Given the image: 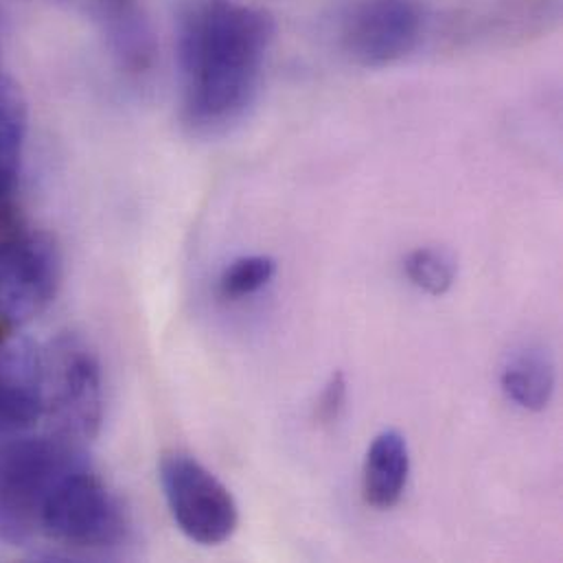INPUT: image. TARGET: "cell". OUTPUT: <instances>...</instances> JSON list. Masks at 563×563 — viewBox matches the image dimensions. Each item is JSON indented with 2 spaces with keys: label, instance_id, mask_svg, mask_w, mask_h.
Wrapping results in <instances>:
<instances>
[{
  "label": "cell",
  "instance_id": "obj_6",
  "mask_svg": "<svg viewBox=\"0 0 563 563\" xmlns=\"http://www.w3.org/2000/svg\"><path fill=\"white\" fill-rule=\"evenodd\" d=\"M426 31L421 0H351L338 26L344 55L364 68H384L408 57Z\"/></svg>",
  "mask_w": 563,
  "mask_h": 563
},
{
  "label": "cell",
  "instance_id": "obj_14",
  "mask_svg": "<svg viewBox=\"0 0 563 563\" xmlns=\"http://www.w3.org/2000/svg\"><path fill=\"white\" fill-rule=\"evenodd\" d=\"M277 275V262L268 255H246L231 266L224 268L220 275L218 289L222 298L227 300H244L249 296L260 294L264 287H268Z\"/></svg>",
  "mask_w": 563,
  "mask_h": 563
},
{
  "label": "cell",
  "instance_id": "obj_11",
  "mask_svg": "<svg viewBox=\"0 0 563 563\" xmlns=\"http://www.w3.org/2000/svg\"><path fill=\"white\" fill-rule=\"evenodd\" d=\"M555 364L540 349H525L503 368L500 386L516 406L529 412H542L555 395Z\"/></svg>",
  "mask_w": 563,
  "mask_h": 563
},
{
  "label": "cell",
  "instance_id": "obj_7",
  "mask_svg": "<svg viewBox=\"0 0 563 563\" xmlns=\"http://www.w3.org/2000/svg\"><path fill=\"white\" fill-rule=\"evenodd\" d=\"M64 264L53 235L22 231L0 240V320L26 324L57 296Z\"/></svg>",
  "mask_w": 563,
  "mask_h": 563
},
{
  "label": "cell",
  "instance_id": "obj_12",
  "mask_svg": "<svg viewBox=\"0 0 563 563\" xmlns=\"http://www.w3.org/2000/svg\"><path fill=\"white\" fill-rule=\"evenodd\" d=\"M26 125L29 110L22 88L0 75V198L9 196L18 183Z\"/></svg>",
  "mask_w": 563,
  "mask_h": 563
},
{
  "label": "cell",
  "instance_id": "obj_1",
  "mask_svg": "<svg viewBox=\"0 0 563 563\" xmlns=\"http://www.w3.org/2000/svg\"><path fill=\"white\" fill-rule=\"evenodd\" d=\"M275 20L238 0H185L176 18L183 119L198 134H220L255 103Z\"/></svg>",
  "mask_w": 563,
  "mask_h": 563
},
{
  "label": "cell",
  "instance_id": "obj_13",
  "mask_svg": "<svg viewBox=\"0 0 563 563\" xmlns=\"http://www.w3.org/2000/svg\"><path fill=\"white\" fill-rule=\"evenodd\" d=\"M404 271L408 282L430 296L448 294L456 282L454 257L448 251L434 246L412 251L404 262Z\"/></svg>",
  "mask_w": 563,
  "mask_h": 563
},
{
  "label": "cell",
  "instance_id": "obj_8",
  "mask_svg": "<svg viewBox=\"0 0 563 563\" xmlns=\"http://www.w3.org/2000/svg\"><path fill=\"white\" fill-rule=\"evenodd\" d=\"M44 415V355L24 338L0 342V437L29 430Z\"/></svg>",
  "mask_w": 563,
  "mask_h": 563
},
{
  "label": "cell",
  "instance_id": "obj_4",
  "mask_svg": "<svg viewBox=\"0 0 563 563\" xmlns=\"http://www.w3.org/2000/svg\"><path fill=\"white\" fill-rule=\"evenodd\" d=\"M44 410L57 432L90 441L103 423V373L95 349L77 333L59 335L44 355Z\"/></svg>",
  "mask_w": 563,
  "mask_h": 563
},
{
  "label": "cell",
  "instance_id": "obj_10",
  "mask_svg": "<svg viewBox=\"0 0 563 563\" xmlns=\"http://www.w3.org/2000/svg\"><path fill=\"white\" fill-rule=\"evenodd\" d=\"M97 15L119 66L130 75H141L150 70L156 44L141 2L97 0Z\"/></svg>",
  "mask_w": 563,
  "mask_h": 563
},
{
  "label": "cell",
  "instance_id": "obj_5",
  "mask_svg": "<svg viewBox=\"0 0 563 563\" xmlns=\"http://www.w3.org/2000/svg\"><path fill=\"white\" fill-rule=\"evenodd\" d=\"M163 494L178 529L200 547L229 542L240 527V507L231 489L198 459L167 452L158 465Z\"/></svg>",
  "mask_w": 563,
  "mask_h": 563
},
{
  "label": "cell",
  "instance_id": "obj_15",
  "mask_svg": "<svg viewBox=\"0 0 563 563\" xmlns=\"http://www.w3.org/2000/svg\"><path fill=\"white\" fill-rule=\"evenodd\" d=\"M346 397H349L346 377H344L342 371H335V373L327 379V384H324V388L320 390L318 401H316L313 417H316L318 426L329 428V426L338 423V419H340L342 412H344Z\"/></svg>",
  "mask_w": 563,
  "mask_h": 563
},
{
  "label": "cell",
  "instance_id": "obj_3",
  "mask_svg": "<svg viewBox=\"0 0 563 563\" xmlns=\"http://www.w3.org/2000/svg\"><path fill=\"white\" fill-rule=\"evenodd\" d=\"M128 529L123 505L92 470L88 456L57 478L40 516V536L86 553L121 547Z\"/></svg>",
  "mask_w": 563,
  "mask_h": 563
},
{
  "label": "cell",
  "instance_id": "obj_2",
  "mask_svg": "<svg viewBox=\"0 0 563 563\" xmlns=\"http://www.w3.org/2000/svg\"><path fill=\"white\" fill-rule=\"evenodd\" d=\"M86 452L62 434L20 439L0 450V542L24 547L40 536V516L57 478Z\"/></svg>",
  "mask_w": 563,
  "mask_h": 563
},
{
  "label": "cell",
  "instance_id": "obj_9",
  "mask_svg": "<svg viewBox=\"0 0 563 563\" xmlns=\"http://www.w3.org/2000/svg\"><path fill=\"white\" fill-rule=\"evenodd\" d=\"M410 448L399 430L379 432L362 465V498L375 511L395 509L408 487Z\"/></svg>",
  "mask_w": 563,
  "mask_h": 563
}]
</instances>
